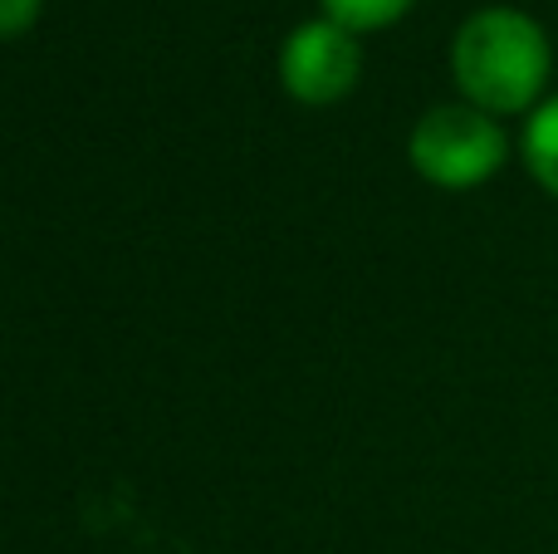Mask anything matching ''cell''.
Here are the masks:
<instances>
[{"label": "cell", "instance_id": "cell-2", "mask_svg": "<svg viewBox=\"0 0 558 554\" xmlns=\"http://www.w3.org/2000/svg\"><path fill=\"white\" fill-rule=\"evenodd\" d=\"M505 162V133L481 108H432L412 128V167L436 186H475Z\"/></svg>", "mask_w": 558, "mask_h": 554}, {"label": "cell", "instance_id": "cell-1", "mask_svg": "<svg viewBox=\"0 0 558 554\" xmlns=\"http://www.w3.org/2000/svg\"><path fill=\"white\" fill-rule=\"evenodd\" d=\"M451 69L461 94L481 113H520L549 79V39L530 15L495 5L461 25L451 45Z\"/></svg>", "mask_w": 558, "mask_h": 554}, {"label": "cell", "instance_id": "cell-4", "mask_svg": "<svg viewBox=\"0 0 558 554\" xmlns=\"http://www.w3.org/2000/svg\"><path fill=\"white\" fill-rule=\"evenodd\" d=\"M524 162L539 177L544 192L558 196V98H549L524 128Z\"/></svg>", "mask_w": 558, "mask_h": 554}, {"label": "cell", "instance_id": "cell-5", "mask_svg": "<svg viewBox=\"0 0 558 554\" xmlns=\"http://www.w3.org/2000/svg\"><path fill=\"white\" fill-rule=\"evenodd\" d=\"M412 0H324L328 20L343 29H377V25H392Z\"/></svg>", "mask_w": 558, "mask_h": 554}, {"label": "cell", "instance_id": "cell-3", "mask_svg": "<svg viewBox=\"0 0 558 554\" xmlns=\"http://www.w3.org/2000/svg\"><path fill=\"white\" fill-rule=\"evenodd\" d=\"M357 64H363V55L353 45V29L333 25V20L299 25L284 45V59H279L284 88L294 98H304V104H333V98H343L357 84Z\"/></svg>", "mask_w": 558, "mask_h": 554}, {"label": "cell", "instance_id": "cell-6", "mask_svg": "<svg viewBox=\"0 0 558 554\" xmlns=\"http://www.w3.org/2000/svg\"><path fill=\"white\" fill-rule=\"evenodd\" d=\"M39 15V0H0V39L20 35V29H29Z\"/></svg>", "mask_w": 558, "mask_h": 554}]
</instances>
